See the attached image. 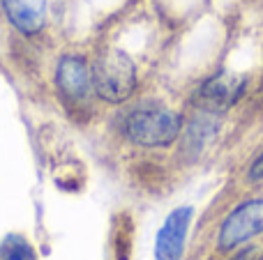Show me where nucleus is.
<instances>
[{"label":"nucleus","instance_id":"1","mask_svg":"<svg viewBox=\"0 0 263 260\" xmlns=\"http://www.w3.org/2000/svg\"><path fill=\"white\" fill-rule=\"evenodd\" d=\"M182 127H185V118L180 111L155 101L132 106L120 118V134L125 136V141L145 150L173 145L180 138Z\"/></svg>","mask_w":263,"mask_h":260},{"label":"nucleus","instance_id":"2","mask_svg":"<svg viewBox=\"0 0 263 260\" xmlns=\"http://www.w3.org/2000/svg\"><path fill=\"white\" fill-rule=\"evenodd\" d=\"M90 74L95 97L104 104H125L139 85V72L132 55L116 46L97 51L95 58L90 60Z\"/></svg>","mask_w":263,"mask_h":260},{"label":"nucleus","instance_id":"3","mask_svg":"<svg viewBox=\"0 0 263 260\" xmlns=\"http://www.w3.org/2000/svg\"><path fill=\"white\" fill-rule=\"evenodd\" d=\"M55 95L67 113L74 118L90 115L92 99H95V88H92L90 62L81 53H63L55 64L53 74Z\"/></svg>","mask_w":263,"mask_h":260},{"label":"nucleus","instance_id":"4","mask_svg":"<svg viewBox=\"0 0 263 260\" xmlns=\"http://www.w3.org/2000/svg\"><path fill=\"white\" fill-rule=\"evenodd\" d=\"M247 78L233 72H217L205 78L192 95V104L196 111L210 115H224L229 109L238 104L245 95Z\"/></svg>","mask_w":263,"mask_h":260},{"label":"nucleus","instance_id":"5","mask_svg":"<svg viewBox=\"0 0 263 260\" xmlns=\"http://www.w3.org/2000/svg\"><path fill=\"white\" fill-rule=\"evenodd\" d=\"M261 233H263V198H252V201L240 203L222 221L217 233V249L222 253H229Z\"/></svg>","mask_w":263,"mask_h":260},{"label":"nucleus","instance_id":"6","mask_svg":"<svg viewBox=\"0 0 263 260\" xmlns=\"http://www.w3.org/2000/svg\"><path fill=\"white\" fill-rule=\"evenodd\" d=\"M3 16L21 37H37L49 23V0H0Z\"/></svg>","mask_w":263,"mask_h":260},{"label":"nucleus","instance_id":"7","mask_svg":"<svg viewBox=\"0 0 263 260\" xmlns=\"http://www.w3.org/2000/svg\"><path fill=\"white\" fill-rule=\"evenodd\" d=\"M192 214H194V210L182 205V207H176L166 216L164 226L157 233V242H155V260H180L182 258L185 237L192 224Z\"/></svg>","mask_w":263,"mask_h":260},{"label":"nucleus","instance_id":"8","mask_svg":"<svg viewBox=\"0 0 263 260\" xmlns=\"http://www.w3.org/2000/svg\"><path fill=\"white\" fill-rule=\"evenodd\" d=\"M217 120H219V115H210V113H203V111H196V115L182 127V134H180L182 141H185V150L192 152V155L203 150L205 143L217 132Z\"/></svg>","mask_w":263,"mask_h":260},{"label":"nucleus","instance_id":"9","mask_svg":"<svg viewBox=\"0 0 263 260\" xmlns=\"http://www.w3.org/2000/svg\"><path fill=\"white\" fill-rule=\"evenodd\" d=\"M0 260H37V253L23 235L9 233L0 242Z\"/></svg>","mask_w":263,"mask_h":260},{"label":"nucleus","instance_id":"10","mask_svg":"<svg viewBox=\"0 0 263 260\" xmlns=\"http://www.w3.org/2000/svg\"><path fill=\"white\" fill-rule=\"evenodd\" d=\"M247 178H250V182H259V180H263V152L256 157L254 161H252Z\"/></svg>","mask_w":263,"mask_h":260},{"label":"nucleus","instance_id":"11","mask_svg":"<svg viewBox=\"0 0 263 260\" xmlns=\"http://www.w3.org/2000/svg\"><path fill=\"white\" fill-rule=\"evenodd\" d=\"M229 260H263V251L261 249H256V247H247V249H242L240 253H236V256L229 258Z\"/></svg>","mask_w":263,"mask_h":260}]
</instances>
